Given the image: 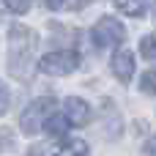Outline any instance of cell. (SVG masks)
Listing matches in <instances>:
<instances>
[{
	"mask_svg": "<svg viewBox=\"0 0 156 156\" xmlns=\"http://www.w3.org/2000/svg\"><path fill=\"white\" fill-rule=\"evenodd\" d=\"M112 74L121 82H129L132 80V74H134V55L129 49H118L112 55Z\"/></svg>",
	"mask_w": 156,
	"mask_h": 156,
	"instance_id": "277c9868",
	"label": "cell"
},
{
	"mask_svg": "<svg viewBox=\"0 0 156 156\" xmlns=\"http://www.w3.org/2000/svg\"><path fill=\"white\" fill-rule=\"evenodd\" d=\"M145 154H148V156H156V134L145 143Z\"/></svg>",
	"mask_w": 156,
	"mask_h": 156,
	"instance_id": "7c38bea8",
	"label": "cell"
},
{
	"mask_svg": "<svg viewBox=\"0 0 156 156\" xmlns=\"http://www.w3.org/2000/svg\"><path fill=\"white\" fill-rule=\"evenodd\" d=\"M3 5L8 14H25L30 8V0H3Z\"/></svg>",
	"mask_w": 156,
	"mask_h": 156,
	"instance_id": "8fae6325",
	"label": "cell"
},
{
	"mask_svg": "<svg viewBox=\"0 0 156 156\" xmlns=\"http://www.w3.org/2000/svg\"><path fill=\"white\" fill-rule=\"evenodd\" d=\"M80 69V55L71 52V49H63V52H49L38 60V71L47 74V77H66L71 71Z\"/></svg>",
	"mask_w": 156,
	"mask_h": 156,
	"instance_id": "7a4b0ae2",
	"label": "cell"
},
{
	"mask_svg": "<svg viewBox=\"0 0 156 156\" xmlns=\"http://www.w3.org/2000/svg\"><path fill=\"white\" fill-rule=\"evenodd\" d=\"M63 112L71 118V123H74V126H85V123L90 121V104H88V101H82V99H77V96L66 99Z\"/></svg>",
	"mask_w": 156,
	"mask_h": 156,
	"instance_id": "5b68a950",
	"label": "cell"
},
{
	"mask_svg": "<svg viewBox=\"0 0 156 156\" xmlns=\"http://www.w3.org/2000/svg\"><path fill=\"white\" fill-rule=\"evenodd\" d=\"M52 110H55V99H49V96H44V99H33V101L25 107L22 118H19L22 132H25V134H38L41 126L49 123Z\"/></svg>",
	"mask_w": 156,
	"mask_h": 156,
	"instance_id": "6da1fadb",
	"label": "cell"
},
{
	"mask_svg": "<svg viewBox=\"0 0 156 156\" xmlns=\"http://www.w3.org/2000/svg\"><path fill=\"white\" fill-rule=\"evenodd\" d=\"M118 11L129 14V16H143L145 14V0H115Z\"/></svg>",
	"mask_w": 156,
	"mask_h": 156,
	"instance_id": "ba28073f",
	"label": "cell"
},
{
	"mask_svg": "<svg viewBox=\"0 0 156 156\" xmlns=\"http://www.w3.org/2000/svg\"><path fill=\"white\" fill-rule=\"evenodd\" d=\"M55 156H88V145L82 140H63L55 145Z\"/></svg>",
	"mask_w": 156,
	"mask_h": 156,
	"instance_id": "8992f818",
	"label": "cell"
},
{
	"mask_svg": "<svg viewBox=\"0 0 156 156\" xmlns=\"http://www.w3.org/2000/svg\"><path fill=\"white\" fill-rule=\"evenodd\" d=\"M90 36H93V44H96V47L107 49V47H118V44L123 41L126 30H123V25H121L115 16H101V19L93 25Z\"/></svg>",
	"mask_w": 156,
	"mask_h": 156,
	"instance_id": "3957f363",
	"label": "cell"
},
{
	"mask_svg": "<svg viewBox=\"0 0 156 156\" xmlns=\"http://www.w3.org/2000/svg\"><path fill=\"white\" fill-rule=\"evenodd\" d=\"M140 90L156 96V71H145V74H143V80H140Z\"/></svg>",
	"mask_w": 156,
	"mask_h": 156,
	"instance_id": "30bf717a",
	"label": "cell"
},
{
	"mask_svg": "<svg viewBox=\"0 0 156 156\" xmlns=\"http://www.w3.org/2000/svg\"><path fill=\"white\" fill-rule=\"evenodd\" d=\"M47 5L58 11V8H66V5H69V0H47Z\"/></svg>",
	"mask_w": 156,
	"mask_h": 156,
	"instance_id": "4fadbf2b",
	"label": "cell"
},
{
	"mask_svg": "<svg viewBox=\"0 0 156 156\" xmlns=\"http://www.w3.org/2000/svg\"><path fill=\"white\" fill-rule=\"evenodd\" d=\"M71 126H74V123H71V118H69L66 112H60V115H52V118H49L47 132H49V134H55V137H60V134H66Z\"/></svg>",
	"mask_w": 156,
	"mask_h": 156,
	"instance_id": "52a82bcc",
	"label": "cell"
},
{
	"mask_svg": "<svg viewBox=\"0 0 156 156\" xmlns=\"http://www.w3.org/2000/svg\"><path fill=\"white\" fill-rule=\"evenodd\" d=\"M3 112H8V88L3 85Z\"/></svg>",
	"mask_w": 156,
	"mask_h": 156,
	"instance_id": "5bb4252c",
	"label": "cell"
},
{
	"mask_svg": "<svg viewBox=\"0 0 156 156\" xmlns=\"http://www.w3.org/2000/svg\"><path fill=\"white\" fill-rule=\"evenodd\" d=\"M140 52H143V58L156 60V33H151V36H143V41H140Z\"/></svg>",
	"mask_w": 156,
	"mask_h": 156,
	"instance_id": "9c48e42d",
	"label": "cell"
}]
</instances>
